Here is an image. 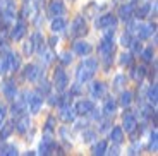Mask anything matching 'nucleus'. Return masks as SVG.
Here are the masks:
<instances>
[{
  "instance_id": "nucleus-26",
  "label": "nucleus",
  "mask_w": 158,
  "mask_h": 156,
  "mask_svg": "<svg viewBox=\"0 0 158 156\" xmlns=\"http://www.w3.org/2000/svg\"><path fill=\"white\" fill-rule=\"evenodd\" d=\"M158 86L156 82H150V86L146 88V93H144V101L150 103L151 106H156L158 103Z\"/></svg>"
},
{
  "instance_id": "nucleus-22",
  "label": "nucleus",
  "mask_w": 158,
  "mask_h": 156,
  "mask_svg": "<svg viewBox=\"0 0 158 156\" xmlns=\"http://www.w3.org/2000/svg\"><path fill=\"white\" fill-rule=\"evenodd\" d=\"M10 113H12V117H21L24 113H28V106H26V101H24L23 96H17L16 100H12Z\"/></svg>"
},
{
  "instance_id": "nucleus-34",
  "label": "nucleus",
  "mask_w": 158,
  "mask_h": 156,
  "mask_svg": "<svg viewBox=\"0 0 158 156\" xmlns=\"http://www.w3.org/2000/svg\"><path fill=\"white\" fill-rule=\"evenodd\" d=\"M107 148H108V141L100 139V141H96L95 144H93L91 153H93L95 156H103V154H107Z\"/></svg>"
},
{
  "instance_id": "nucleus-15",
  "label": "nucleus",
  "mask_w": 158,
  "mask_h": 156,
  "mask_svg": "<svg viewBox=\"0 0 158 156\" xmlns=\"http://www.w3.org/2000/svg\"><path fill=\"white\" fill-rule=\"evenodd\" d=\"M59 118L64 124H74V120L77 118V113H76L74 106L71 103H65V105L59 106Z\"/></svg>"
},
{
  "instance_id": "nucleus-49",
  "label": "nucleus",
  "mask_w": 158,
  "mask_h": 156,
  "mask_svg": "<svg viewBox=\"0 0 158 156\" xmlns=\"http://www.w3.org/2000/svg\"><path fill=\"white\" fill-rule=\"evenodd\" d=\"M5 117H7V106L4 103H0V125L5 122Z\"/></svg>"
},
{
  "instance_id": "nucleus-35",
  "label": "nucleus",
  "mask_w": 158,
  "mask_h": 156,
  "mask_svg": "<svg viewBox=\"0 0 158 156\" xmlns=\"http://www.w3.org/2000/svg\"><path fill=\"white\" fill-rule=\"evenodd\" d=\"M102 9H105L103 5H98L96 2H89V4L84 7V16L89 17V19H93V17L98 16V12L102 10Z\"/></svg>"
},
{
  "instance_id": "nucleus-10",
  "label": "nucleus",
  "mask_w": 158,
  "mask_h": 156,
  "mask_svg": "<svg viewBox=\"0 0 158 156\" xmlns=\"http://www.w3.org/2000/svg\"><path fill=\"white\" fill-rule=\"evenodd\" d=\"M134 9H136V4L132 2V0H129V2H124V4L118 5L117 9V19L122 21V23H129V21L134 19Z\"/></svg>"
},
{
  "instance_id": "nucleus-4",
  "label": "nucleus",
  "mask_w": 158,
  "mask_h": 156,
  "mask_svg": "<svg viewBox=\"0 0 158 156\" xmlns=\"http://www.w3.org/2000/svg\"><path fill=\"white\" fill-rule=\"evenodd\" d=\"M126 112L122 113V129L126 130V134H129L132 139H138V127H139V120H138V115H136L134 110H131L129 108H124ZM141 137V136H139Z\"/></svg>"
},
{
  "instance_id": "nucleus-48",
  "label": "nucleus",
  "mask_w": 158,
  "mask_h": 156,
  "mask_svg": "<svg viewBox=\"0 0 158 156\" xmlns=\"http://www.w3.org/2000/svg\"><path fill=\"white\" fill-rule=\"evenodd\" d=\"M107 154L118 156V154H120V144H115V142H112V146H108V148H107Z\"/></svg>"
},
{
  "instance_id": "nucleus-7",
  "label": "nucleus",
  "mask_w": 158,
  "mask_h": 156,
  "mask_svg": "<svg viewBox=\"0 0 158 156\" xmlns=\"http://www.w3.org/2000/svg\"><path fill=\"white\" fill-rule=\"evenodd\" d=\"M88 35V24L84 16H76L74 21L71 23V29H69V38L77 39V38H84Z\"/></svg>"
},
{
  "instance_id": "nucleus-5",
  "label": "nucleus",
  "mask_w": 158,
  "mask_h": 156,
  "mask_svg": "<svg viewBox=\"0 0 158 156\" xmlns=\"http://www.w3.org/2000/svg\"><path fill=\"white\" fill-rule=\"evenodd\" d=\"M21 96L24 98V101H26V106H28V112H31L33 115L40 113L41 106H43V101L45 98L38 93V91H23Z\"/></svg>"
},
{
  "instance_id": "nucleus-29",
  "label": "nucleus",
  "mask_w": 158,
  "mask_h": 156,
  "mask_svg": "<svg viewBox=\"0 0 158 156\" xmlns=\"http://www.w3.org/2000/svg\"><path fill=\"white\" fill-rule=\"evenodd\" d=\"M36 82H38V86H36V89H35V91H38V93L45 98V96H47V94L52 91V82L48 81L47 77H45V74L41 76V77H40Z\"/></svg>"
},
{
  "instance_id": "nucleus-36",
  "label": "nucleus",
  "mask_w": 158,
  "mask_h": 156,
  "mask_svg": "<svg viewBox=\"0 0 158 156\" xmlns=\"http://www.w3.org/2000/svg\"><path fill=\"white\" fill-rule=\"evenodd\" d=\"M118 62H120V65H122V67H126V69H131V67L134 65V62H136V55H132L131 51H124V53L120 55Z\"/></svg>"
},
{
  "instance_id": "nucleus-27",
  "label": "nucleus",
  "mask_w": 158,
  "mask_h": 156,
  "mask_svg": "<svg viewBox=\"0 0 158 156\" xmlns=\"http://www.w3.org/2000/svg\"><path fill=\"white\" fill-rule=\"evenodd\" d=\"M7 60H9V69H10V72H17V70L23 67V60H21L19 53H16V51L9 50L7 53Z\"/></svg>"
},
{
  "instance_id": "nucleus-17",
  "label": "nucleus",
  "mask_w": 158,
  "mask_h": 156,
  "mask_svg": "<svg viewBox=\"0 0 158 156\" xmlns=\"http://www.w3.org/2000/svg\"><path fill=\"white\" fill-rule=\"evenodd\" d=\"M65 14V4L64 0H50L48 2V7H47V16L50 19L53 17H60Z\"/></svg>"
},
{
  "instance_id": "nucleus-40",
  "label": "nucleus",
  "mask_w": 158,
  "mask_h": 156,
  "mask_svg": "<svg viewBox=\"0 0 158 156\" xmlns=\"http://www.w3.org/2000/svg\"><path fill=\"white\" fill-rule=\"evenodd\" d=\"M59 136H60V139H62V142H65L67 146H72V132H71V129L69 127H60L59 129Z\"/></svg>"
},
{
  "instance_id": "nucleus-32",
  "label": "nucleus",
  "mask_w": 158,
  "mask_h": 156,
  "mask_svg": "<svg viewBox=\"0 0 158 156\" xmlns=\"http://www.w3.org/2000/svg\"><path fill=\"white\" fill-rule=\"evenodd\" d=\"M50 29H52V33H62V31H65V29H67V21L64 19L62 16H60V17H53V19H52V24H50Z\"/></svg>"
},
{
  "instance_id": "nucleus-21",
  "label": "nucleus",
  "mask_w": 158,
  "mask_h": 156,
  "mask_svg": "<svg viewBox=\"0 0 158 156\" xmlns=\"http://www.w3.org/2000/svg\"><path fill=\"white\" fill-rule=\"evenodd\" d=\"M151 4H153V2H150V0H141L139 4H136V9H134V19H138V21L146 19V17L150 16Z\"/></svg>"
},
{
  "instance_id": "nucleus-30",
  "label": "nucleus",
  "mask_w": 158,
  "mask_h": 156,
  "mask_svg": "<svg viewBox=\"0 0 158 156\" xmlns=\"http://www.w3.org/2000/svg\"><path fill=\"white\" fill-rule=\"evenodd\" d=\"M12 134H14V122L5 120L4 124L0 125V141H7Z\"/></svg>"
},
{
  "instance_id": "nucleus-31",
  "label": "nucleus",
  "mask_w": 158,
  "mask_h": 156,
  "mask_svg": "<svg viewBox=\"0 0 158 156\" xmlns=\"http://www.w3.org/2000/svg\"><path fill=\"white\" fill-rule=\"evenodd\" d=\"M126 84H127V77L124 74H117L112 81V91L115 93H120V91L126 89Z\"/></svg>"
},
{
  "instance_id": "nucleus-6",
  "label": "nucleus",
  "mask_w": 158,
  "mask_h": 156,
  "mask_svg": "<svg viewBox=\"0 0 158 156\" xmlns=\"http://www.w3.org/2000/svg\"><path fill=\"white\" fill-rule=\"evenodd\" d=\"M118 26V19L115 14L112 12H103L98 14V17L95 19V27L100 31H107V29H117Z\"/></svg>"
},
{
  "instance_id": "nucleus-47",
  "label": "nucleus",
  "mask_w": 158,
  "mask_h": 156,
  "mask_svg": "<svg viewBox=\"0 0 158 156\" xmlns=\"http://www.w3.org/2000/svg\"><path fill=\"white\" fill-rule=\"evenodd\" d=\"M83 84H81V82H76V84H72V88H71V91H69V93H71V96L74 98V96H79V94L83 93Z\"/></svg>"
},
{
  "instance_id": "nucleus-33",
  "label": "nucleus",
  "mask_w": 158,
  "mask_h": 156,
  "mask_svg": "<svg viewBox=\"0 0 158 156\" xmlns=\"http://www.w3.org/2000/svg\"><path fill=\"white\" fill-rule=\"evenodd\" d=\"M19 149H17L16 144H9V142H5V141H0V154L4 156H16L19 154Z\"/></svg>"
},
{
  "instance_id": "nucleus-44",
  "label": "nucleus",
  "mask_w": 158,
  "mask_h": 156,
  "mask_svg": "<svg viewBox=\"0 0 158 156\" xmlns=\"http://www.w3.org/2000/svg\"><path fill=\"white\" fill-rule=\"evenodd\" d=\"M141 149H143L141 141H138V139H132V142H131L129 149H127V154H131V156H136V154H139V153H141Z\"/></svg>"
},
{
  "instance_id": "nucleus-11",
  "label": "nucleus",
  "mask_w": 158,
  "mask_h": 156,
  "mask_svg": "<svg viewBox=\"0 0 158 156\" xmlns=\"http://www.w3.org/2000/svg\"><path fill=\"white\" fill-rule=\"evenodd\" d=\"M26 33H28V23L24 19H17V21L12 23L9 36H10L12 41H21V39L26 36Z\"/></svg>"
},
{
  "instance_id": "nucleus-41",
  "label": "nucleus",
  "mask_w": 158,
  "mask_h": 156,
  "mask_svg": "<svg viewBox=\"0 0 158 156\" xmlns=\"http://www.w3.org/2000/svg\"><path fill=\"white\" fill-rule=\"evenodd\" d=\"M96 136H98V132H96L95 129H89V127H86V129H83V134H81V137H83V142H93V141L96 139Z\"/></svg>"
},
{
  "instance_id": "nucleus-8",
  "label": "nucleus",
  "mask_w": 158,
  "mask_h": 156,
  "mask_svg": "<svg viewBox=\"0 0 158 156\" xmlns=\"http://www.w3.org/2000/svg\"><path fill=\"white\" fill-rule=\"evenodd\" d=\"M52 86L57 89V93H64V91L69 88V76L65 72L62 65H59L53 70V81H52Z\"/></svg>"
},
{
  "instance_id": "nucleus-37",
  "label": "nucleus",
  "mask_w": 158,
  "mask_h": 156,
  "mask_svg": "<svg viewBox=\"0 0 158 156\" xmlns=\"http://www.w3.org/2000/svg\"><path fill=\"white\" fill-rule=\"evenodd\" d=\"M55 130H57V117L48 115L43 124V134H53Z\"/></svg>"
},
{
  "instance_id": "nucleus-52",
  "label": "nucleus",
  "mask_w": 158,
  "mask_h": 156,
  "mask_svg": "<svg viewBox=\"0 0 158 156\" xmlns=\"http://www.w3.org/2000/svg\"><path fill=\"white\" fill-rule=\"evenodd\" d=\"M71 2H74V0H71Z\"/></svg>"
},
{
  "instance_id": "nucleus-16",
  "label": "nucleus",
  "mask_w": 158,
  "mask_h": 156,
  "mask_svg": "<svg viewBox=\"0 0 158 156\" xmlns=\"http://www.w3.org/2000/svg\"><path fill=\"white\" fill-rule=\"evenodd\" d=\"M91 51H93V47H91V43H88L86 39L77 38L72 41V53L77 55V57H88Z\"/></svg>"
},
{
  "instance_id": "nucleus-25",
  "label": "nucleus",
  "mask_w": 158,
  "mask_h": 156,
  "mask_svg": "<svg viewBox=\"0 0 158 156\" xmlns=\"http://www.w3.org/2000/svg\"><path fill=\"white\" fill-rule=\"evenodd\" d=\"M146 70H148L146 65H136L134 64V65L131 67V79L136 81L138 84H143V81L146 77Z\"/></svg>"
},
{
  "instance_id": "nucleus-51",
  "label": "nucleus",
  "mask_w": 158,
  "mask_h": 156,
  "mask_svg": "<svg viewBox=\"0 0 158 156\" xmlns=\"http://www.w3.org/2000/svg\"><path fill=\"white\" fill-rule=\"evenodd\" d=\"M23 2H29V0H23Z\"/></svg>"
},
{
  "instance_id": "nucleus-23",
  "label": "nucleus",
  "mask_w": 158,
  "mask_h": 156,
  "mask_svg": "<svg viewBox=\"0 0 158 156\" xmlns=\"http://www.w3.org/2000/svg\"><path fill=\"white\" fill-rule=\"evenodd\" d=\"M38 55H40V62L43 64V67H48L53 60L57 59V55H55V51H53V48H50V47H43L41 50L38 51Z\"/></svg>"
},
{
  "instance_id": "nucleus-13",
  "label": "nucleus",
  "mask_w": 158,
  "mask_h": 156,
  "mask_svg": "<svg viewBox=\"0 0 158 156\" xmlns=\"http://www.w3.org/2000/svg\"><path fill=\"white\" fill-rule=\"evenodd\" d=\"M0 91H2V94L7 98L9 101H12V100H16V98L19 96L17 84H16V81H12V79H5V81L0 82Z\"/></svg>"
},
{
  "instance_id": "nucleus-39",
  "label": "nucleus",
  "mask_w": 158,
  "mask_h": 156,
  "mask_svg": "<svg viewBox=\"0 0 158 156\" xmlns=\"http://www.w3.org/2000/svg\"><path fill=\"white\" fill-rule=\"evenodd\" d=\"M139 57H141V60L144 64H151L155 60V48L153 47H148V48H143L141 53H139Z\"/></svg>"
},
{
  "instance_id": "nucleus-45",
  "label": "nucleus",
  "mask_w": 158,
  "mask_h": 156,
  "mask_svg": "<svg viewBox=\"0 0 158 156\" xmlns=\"http://www.w3.org/2000/svg\"><path fill=\"white\" fill-rule=\"evenodd\" d=\"M132 39H134V36L126 29V31L122 33V36H120V45H122L124 48H129V45L132 43Z\"/></svg>"
},
{
  "instance_id": "nucleus-2",
  "label": "nucleus",
  "mask_w": 158,
  "mask_h": 156,
  "mask_svg": "<svg viewBox=\"0 0 158 156\" xmlns=\"http://www.w3.org/2000/svg\"><path fill=\"white\" fill-rule=\"evenodd\" d=\"M100 67V60L95 59V57H88V59H83V62L77 65V70H76V81L81 82V84H86L91 79L95 77V74L98 72Z\"/></svg>"
},
{
  "instance_id": "nucleus-14",
  "label": "nucleus",
  "mask_w": 158,
  "mask_h": 156,
  "mask_svg": "<svg viewBox=\"0 0 158 156\" xmlns=\"http://www.w3.org/2000/svg\"><path fill=\"white\" fill-rule=\"evenodd\" d=\"M117 108H118V103L115 98L112 96H105L103 98V106H102V117L103 118H114L115 113H117Z\"/></svg>"
},
{
  "instance_id": "nucleus-43",
  "label": "nucleus",
  "mask_w": 158,
  "mask_h": 156,
  "mask_svg": "<svg viewBox=\"0 0 158 156\" xmlns=\"http://www.w3.org/2000/svg\"><path fill=\"white\" fill-rule=\"evenodd\" d=\"M72 60H74V53H72V51H62L60 57H59V62H60V65H62V67L71 65Z\"/></svg>"
},
{
  "instance_id": "nucleus-9",
  "label": "nucleus",
  "mask_w": 158,
  "mask_h": 156,
  "mask_svg": "<svg viewBox=\"0 0 158 156\" xmlns=\"http://www.w3.org/2000/svg\"><path fill=\"white\" fill-rule=\"evenodd\" d=\"M57 146H59V142L53 139V134H43L41 142H40V148H38V154H41V156L55 154Z\"/></svg>"
},
{
  "instance_id": "nucleus-12",
  "label": "nucleus",
  "mask_w": 158,
  "mask_h": 156,
  "mask_svg": "<svg viewBox=\"0 0 158 156\" xmlns=\"http://www.w3.org/2000/svg\"><path fill=\"white\" fill-rule=\"evenodd\" d=\"M43 74H45L43 67L38 65V64H28L23 70V77H24V81H28V82H36Z\"/></svg>"
},
{
  "instance_id": "nucleus-50",
  "label": "nucleus",
  "mask_w": 158,
  "mask_h": 156,
  "mask_svg": "<svg viewBox=\"0 0 158 156\" xmlns=\"http://www.w3.org/2000/svg\"><path fill=\"white\" fill-rule=\"evenodd\" d=\"M57 43H59V38H57V36H52V38H48V47H50V48H55Z\"/></svg>"
},
{
  "instance_id": "nucleus-42",
  "label": "nucleus",
  "mask_w": 158,
  "mask_h": 156,
  "mask_svg": "<svg viewBox=\"0 0 158 156\" xmlns=\"http://www.w3.org/2000/svg\"><path fill=\"white\" fill-rule=\"evenodd\" d=\"M148 149H150V151H153V153H156V149H158V132H156V127H153V130L150 132Z\"/></svg>"
},
{
  "instance_id": "nucleus-19",
  "label": "nucleus",
  "mask_w": 158,
  "mask_h": 156,
  "mask_svg": "<svg viewBox=\"0 0 158 156\" xmlns=\"http://www.w3.org/2000/svg\"><path fill=\"white\" fill-rule=\"evenodd\" d=\"M31 129V118H29L28 113H24L21 117H16V122H14V130L21 136H26Z\"/></svg>"
},
{
  "instance_id": "nucleus-1",
  "label": "nucleus",
  "mask_w": 158,
  "mask_h": 156,
  "mask_svg": "<svg viewBox=\"0 0 158 156\" xmlns=\"http://www.w3.org/2000/svg\"><path fill=\"white\" fill-rule=\"evenodd\" d=\"M115 29H107L105 31V36L100 39L98 47H96V53L100 57V62L105 67V72L112 67L114 64V55H115Z\"/></svg>"
},
{
  "instance_id": "nucleus-3",
  "label": "nucleus",
  "mask_w": 158,
  "mask_h": 156,
  "mask_svg": "<svg viewBox=\"0 0 158 156\" xmlns=\"http://www.w3.org/2000/svg\"><path fill=\"white\" fill-rule=\"evenodd\" d=\"M127 31L134 36L136 39H148L156 33V23H141L138 19H132L127 23Z\"/></svg>"
},
{
  "instance_id": "nucleus-20",
  "label": "nucleus",
  "mask_w": 158,
  "mask_h": 156,
  "mask_svg": "<svg viewBox=\"0 0 158 156\" xmlns=\"http://www.w3.org/2000/svg\"><path fill=\"white\" fill-rule=\"evenodd\" d=\"M93 108H95V101H93V100H88V98L79 100L74 105V110H76V113H77V117H88Z\"/></svg>"
},
{
  "instance_id": "nucleus-46",
  "label": "nucleus",
  "mask_w": 158,
  "mask_h": 156,
  "mask_svg": "<svg viewBox=\"0 0 158 156\" xmlns=\"http://www.w3.org/2000/svg\"><path fill=\"white\" fill-rule=\"evenodd\" d=\"M10 72L9 69V60H7V55H2L0 57V76H5Z\"/></svg>"
},
{
  "instance_id": "nucleus-24",
  "label": "nucleus",
  "mask_w": 158,
  "mask_h": 156,
  "mask_svg": "<svg viewBox=\"0 0 158 156\" xmlns=\"http://www.w3.org/2000/svg\"><path fill=\"white\" fill-rule=\"evenodd\" d=\"M108 139L110 142H115V144H122L126 141V134H124V129L120 125H115V127H110L108 130Z\"/></svg>"
},
{
  "instance_id": "nucleus-28",
  "label": "nucleus",
  "mask_w": 158,
  "mask_h": 156,
  "mask_svg": "<svg viewBox=\"0 0 158 156\" xmlns=\"http://www.w3.org/2000/svg\"><path fill=\"white\" fill-rule=\"evenodd\" d=\"M117 103L122 108H129V106H132V103H134V93L129 89H124L120 91V98L117 100Z\"/></svg>"
},
{
  "instance_id": "nucleus-18",
  "label": "nucleus",
  "mask_w": 158,
  "mask_h": 156,
  "mask_svg": "<svg viewBox=\"0 0 158 156\" xmlns=\"http://www.w3.org/2000/svg\"><path fill=\"white\" fill-rule=\"evenodd\" d=\"M107 84L103 81H93L89 84V96L91 100H103L107 96Z\"/></svg>"
},
{
  "instance_id": "nucleus-38",
  "label": "nucleus",
  "mask_w": 158,
  "mask_h": 156,
  "mask_svg": "<svg viewBox=\"0 0 158 156\" xmlns=\"http://www.w3.org/2000/svg\"><path fill=\"white\" fill-rule=\"evenodd\" d=\"M23 53L26 55V57H33V55L36 53V45H35V39H33V36H29V38L24 41Z\"/></svg>"
}]
</instances>
